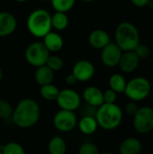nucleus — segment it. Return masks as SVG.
Returning a JSON list of instances; mask_svg holds the SVG:
<instances>
[{
	"label": "nucleus",
	"instance_id": "f257e3e1",
	"mask_svg": "<svg viewBox=\"0 0 153 154\" xmlns=\"http://www.w3.org/2000/svg\"><path fill=\"white\" fill-rule=\"evenodd\" d=\"M41 107L39 104L32 98L20 100L14 108L12 120L14 124L22 129L34 126L40 120Z\"/></svg>",
	"mask_w": 153,
	"mask_h": 154
},
{
	"label": "nucleus",
	"instance_id": "f03ea898",
	"mask_svg": "<svg viewBox=\"0 0 153 154\" xmlns=\"http://www.w3.org/2000/svg\"><path fill=\"white\" fill-rule=\"evenodd\" d=\"M115 44L124 51H134L141 42V36L137 27L130 22L120 23L115 32Z\"/></svg>",
	"mask_w": 153,
	"mask_h": 154
},
{
	"label": "nucleus",
	"instance_id": "7ed1b4c3",
	"mask_svg": "<svg viewBox=\"0 0 153 154\" xmlns=\"http://www.w3.org/2000/svg\"><path fill=\"white\" fill-rule=\"evenodd\" d=\"M95 117L98 126L106 131L116 129L123 121L124 113L121 107L115 104H103L97 107Z\"/></svg>",
	"mask_w": 153,
	"mask_h": 154
},
{
	"label": "nucleus",
	"instance_id": "20e7f679",
	"mask_svg": "<svg viewBox=\"0 0 153 154\" xmlns=\"http://www.w3.org/2000/svg\"><path fill=\"white\" fill-rule=\"evenodd\" d=\"M26 25L32 35L43 38L51 31V15L45 9H36L29 14Z\"/></svg>",
	"mask_w": 153,
	"mask_h": 154
},
{
	"label": "nucleus",
	"instance_id": "39448f33",
	"mask_svg": "<svg viewBox=\"0 0 153 154\" xmlns=\"http://www.w3.org/2000/svg\"><path fill=\"white\" fill-rule=\"evenodd\" d=\"M151 92V85L144 77H135L130 79L125 87L124 94L131 100L140 102L146 99Z\"/></svg>",
	"mask_w": 153,
	"mask_h": 154
},
{
	"label": "nucleus",
	"instance_id": "423d86ee",
	"mask_svg": "<svg viewBox=\"0 0 153 154\" xmlns=\"http://www.w3.org/2000/svg\"><path fill=\"white\" fill-rule=\"evenodd\" d=\"M50 55V51L41 42H34L31 43L25 50L26 61L35 68L45 65Z\"/></svg>",
	"mask_w": 153,
	"mask_h": 154
},
{
	"label": "nucleus",
	"instance_id": "0eeeda50",
	"mask_svg": "<svg viewBox=\"0 0 153 154\" xmlns=\"http://www.w3.org/2000/svg\"><path fill=\"white\" fill-rule=\"evenodd\" d=\"M134 130L141 134H147L153 131V108L148 106L139 107L133 116Z\"/></svg>",
	"mask_w": 153,
	"mask_h": 154
},
{
	"label": "nucleus",
	"instance_id": "6e6552de",
	"mask_svg": "<svg viewBox=\"0 0 153 154\" xmlns=\"http://www.w3.org/2000/svg\"><path fill=\"white\" fill-rule=\"evenodd\" d=\"M56 102L61 110L74 112L78 109L81 105V97L74 89L64 88L60 90Z\"/></svg>",
	"mask_w": 153,
	"mask_h": 154
},
{
	"label": "nucleus",
	"instance_id": "1a4fd4ad",
	"mask_svg": "<svg viewBox=\"0 0 153 154\" xmlns=\"http://www.w3.org/2000/svg\"><path fill=\"white\" fill-rule=\"evenodd\" d=\"M53 125L60 132H70L78 125V117L72 111L60 109L53 117Z\"/></svg>",
	"mask_w": 153,
	"mask_h": 154
},
{
	"label": "nucleus",
	"instance_id": "9d476101",
	"mask_svg": "<svg viewBox=\"0 0 153 154\" xmlns=\"http://www.w3.org/2000/svg\"><path fill=\"white\" fill-rule=\"evenodd\" d=\"M122 54V50L115 44V42H110L101 50V61L105 66L114 68L118 66Z\"/></svg>",
	"mask_w": 153,
	"mask_h": 154
},
{
	"label": "nucleus",
	"instance_id": "9b49d317",
	"mask_svg": "<svg viewBox=\"0 0 153 154\" xmlns=\"http://www.w3.org/2000/svg\"><path fill=\"white\" fill-rule=\"evenodd\" d=\"M96 69L94 64L87 60H80L75 63L72 69V74L76 77L78 81H89L95 75Z\"/></svg>",
	"mask_w": 153,
	"mask_h": 154
},
{
	"label": "nucleus",
	"instance_id": "f8f14e48",
	"mask_svg": "<svg viewBox=\"0 0 153 154\" xmlns=\"http://www.w3.org/2000/svg\"><path fill=\"white\" fill-rule=\"evenodd\" d=\"M140 59L134 52V51H124L122 54L118 66L124 73H132L138 68L140 64Z\"/></svg>",
	"mask_w": 153,
	"mask_h": 154
},
{
	"label": "nucleus",
	"instance_id": "ddd939ff",
	"mask_svg": "<svg viewBox=\"0 0 153 154\" xmlns=\"http://www.w3.org/2000/svg\"><path fill=\"white\" fill-rule=\"evenodd\" d=\"M82 97L85 102L89 106L94 108H97L104 104L103 91L95 86H89L86 88L83 91Z\"/></svg>",
	"mask_w": 153,
	"mask_h": 154
},
{
	"label": "nucleus",
	"instance_id": "4468645a",
	"mask_svg": "<svg viewBox=\"0 0 153 154\" xmlns=\"http://www.w3.org/2000/svg\"><path fill=\"white\" fill-rule=\"evenodd\" d=\"M15 17L9 12H0V37L11 35L16 29Z\"/></svg>",
	"mask_w": 153,
	"mask_h": 154
},
{
	"label": "nucleus",
	"instance_id": "2eb2a0df",
	"mask_svg": "<svg viewBox=\"0 0 153 154\" xmlns=\"http://www.w3.org/2000/svg\"><path fill=\"white\" fill-rule=\"evenodd\" d=\"M88 42L93 48L102 50L111 42V39L108 32L105 30L96 29L90 32L88 36Z\"/></svg>",
	"mask_w": 153,
	"mask_h": 154
},
{
	"label": "nucleus",
	"instance_id": "dca6fc26",
	"mask_svg": "<svg viewBox=\"0 0 153 154\" xmlns=\"http://www.w3.org/2000/svg\"><path fill=\"white\" fill-rule=\"evenodd\" d=\"M142 151L141 141L135 137H128L122 141L119 146L120 154H140Z\"/></svg>",
	"mask_w": 153,
	"mask_h": 154
},
{
	"label": "nucleus",
	"instance_id": "f3484780",
	"mask_svg": "<svg viewBox=\"0 0 153 154\" xmlns=\"http://www.w3.org/2000/svg\"><path fill=\"white\" fill-rule=\"evenodd\" d=\"M43 44L47 48V50L50 52H58L60 51L64 44L62 37L55 32H50L43 37Z\"/></svg>",
	"mask_w": 153,
	"mask_h": 154
},
{
	"label": "nucleus",
	"instance_id": "a211bd4d",
	"mask_svg": "<svg viewBox=\"0 0 153 154\" xmlns=\"http://www.w3.org/2000/svg\"><path fill=\"white\" fill-rule=\"evenodd\" d=\"M78 126L80 132L86 135L95 134L99 127L96 117L92 116H84L79 121H78Z\"/></svg>",
	"mask_w": 153,
	"mask_h": 154
},
{
	"label": "nucleus",
	"instance_id": "6ab92c4d",
	"mask_svg": "<svg viewBox=\"0 0 153 154\" xmlns=\"http://www.w3.org/2000/svg\"><path fill=\"white\" fill-rule=\"evenodd\" d=\"M34 79L36 83L41 87L51 84L54 79V72L46 65H43L36 69V71L34 73Z\"/></svg>",
	"mask_w": 153,
	"mask_h": 154
},
{
	"label": "nucleus",
	"instance_id": "aec40b11",
	"mask_svg": "<svg viewBox=\"0 0 153 154\" xmlns=\"http://www.w3.org/2000/svg\"><path fill=\"white\" fill-rule=\"evenodd\" d=\"M48 152L50 154H65L67 152V143L65 140L59 135L50 138L48 143Z\"/></svg>",
	"mask_w": 153,
	"mask_h": 154
},
{
	"label": "nucleus",
	"instance_id": "412c9836",
	"mask_svg": "<svg viewBox=\"0 0 153 154\" xmlns=\"http://www.w3.org/2000/svg\"><path fill=\"white\" fill-rule=\"evenodd\" d=\"M108 84H109L110 89L114 90L116 94H119V93L124 92L127 81L122 74L115 73L111 75V77L109 78Z\"/></svg>",
	"mask_w": 153,
	"mask_h": 154
},
{
	"label": "nucleus",
	"instance_id": "4be33fe9",
	"mask_svg": "<svg viewBox=\"0 0 153 154\" xmlns=\"http://www.w3.org/2000/svg\"><path fill=\"white\" fill-rule=\"evenodd\" d=\"M69 25V17L66 13L55 12L51 16V27L56 31H63Z\"/></svg>",
	"mask_w": 153,
	"mask_h": 154
},
{
	"label": "nucleus",
	"instance_id": "5701e85b",
	"mask_svg": "<svg viewBox=\"0 0 153 154\" xmlns=\"http://www.w3.org/2000/svg\"><path fill=\"white\" fill-rule=\"evenodd\" d=\"M59 93H60V89L52 83L41 86L40 89L41 97L47 101H56Z\"/></svg>",
	"mask_w": 153,
	"mask_h": 154
},
{
	"label": "nucleus",
	"instance_id": "b1692460",
	"mask_svg": "<svg viewBox=\"0 0 153 154\" xmlns=\"http://www.w3.org/2000/svg\"><path fill=\"white\" fill-rule=\"evenodd\" d=\"M50 2L56 12L67 13L73 8L76 0H50Z\"/></svg>",
	"mask_w": 153,
	"mask_h": 154
},
{
	"label": "nucleus",
	"instance_id": "393cba45",
	"mask_svg": "<svg viewBox=\"0 0 153 154\" xmlns=\"http://www.w3.org/2000/svg\"><path fill=\"white\" fill-rule=\"evenodd\" d=\"M1 147V146H0ZM2 154H25L23 147L15 142H10L1 147Z\"/></svg>",
	"mask_w": 153,
	"mask_h": 154
},
{
	"label": "nucleus",
	"instance_id": "a878e982",
	"mask_svg": "<svg viewBox=\"0 0 153 154\" xmlns=\"http://www.w3.org/2000/svg\"><path fill=\"white\" fill-rule=\"evenodd\" d=\"M14 107L11 103L5 99L0 98V119L5 120L12 117Z\"/></svg>",
	"mask_w": 153,
	"mask_h": 154
},
{
	"label": "nucleus",
	"instance_id": "bb28decb",
	"mask_svg": "<svg viewBox=\"0 0 153 154\" xmlns=\"http://www.w3.org/2000/svg\"><path fill=\"white\" fill-rule=\"evenodd\" d=\"M45 65L48 68H50L53 72H55V71L60 70L63 68L64 62L60 57H59L57 55H50Z\"/></svg>",
	"mask_w": 153,
	"mask_h": 154
},
{
	"label": "nucleus",
	"instance_id": "cd10ccee",
	"mask_svg": "<svg viewBox=\"0 0 153 154\" xmlns=\"http://www.w3.org/2000/svg\"><path fill=\"white\" fill-rule=\"evenodd\" d=\"M100 151L98 149V147L90 142H87L84 143L83 144H81V146L78 149V154H100Z\"/></svg>",
	"mask_w": 153,
	"mask_h": 154
},
{
	"label": "nucleus",
	"instance_id": "c85d7f7f",
	"mask_svg": "<svg viewBox=\"0 0 153 154\" xmlns=\"http://www.w3.org/2000/svg\"><path fill=\"white\" fill-rule=\"evenodd\" d=\"M134 52L136 53V55L138 56L140 60H144V59H147L151 55V49L146 44L140 42L138 46L135 48Z\"/></svg>",
	"mask_w": 153,
	"mask_h": 154
},
{
	"label": "nucleus",
	"instance_id": "c756f323",
	"mask_svg": "<svg viewBox=\"0 0 153 154\" xmlns=\"http://www.w3.org/2000/svg\"><path fill=\"white\" fill-rule=\"evenodd\" d=\"M103 98L105 104H115L117 98V94L109 88L103 92Z\"/></svg>",
	"mask_w": 153,
	"mask_h": 154
},
{
	"label": "nucleus",
	"instance_id": "7c9ffc66",
	"mask_svg": "<svg viewBox=\"0 0 153 154\" xmlns=\"http://www.w3.org/2000/svg\"><path fill=\"white\" fill-rule=\"evenodd\" d=\"M138 109H139V106L137 103L134 101L128 102L124 106V111L126 112V114H128L129 116H133L137 113Z\"/></svg>",
	"mask_w": 153,
	"mask_h": 154
},
{
	"label": "nucleus",
	"instance_id": "2f4dec72",
	"mask_svg": "<svg viewBox=\"0 0 153 154\" xmlns=\"http://www.w3.org/2000/svg\"><path fill=\"white\" fill-rule=\"evenodd\" d=\"M130 1L134 6H136L138 8H142V7H145L148 5L150 0H130Z\"/></svg>",
	"mask_w": 153,
	"mask_h": 154
},
{
	"label": "nucleus",
	"instance_id": "473e14b6",
	"mask_svg": "<svg viewBox=\"0 0 153 154\" xmlns=\"http://www.w3.org/2000/svg\"><path fill=\"white\" fill-rule=\"evenodd\" d=\"M65 81H66V83H67L68 85H74V84H76V83L78 82L76 77H75L72 73L67 75V77L65 78Z\"/></svg>",
	"mask_w": 153,
	"mask_h": 154
},
{
	"label": "nucleus",
	"instance_id": "72a5a7b5",
	"mask_svg": "<svg viewBox=\"0 0 153 154\" xmlns=\"http://www.w3.org/2000/svg\"><path fill=\"white\" fill-rule=\"evenodd\" d=\"M3 77H4V72H3V69L0 68V82L3 79Z\"/></svg>",
	"mask_w": 153,
	"mask_h": 154
},
{
	"label": "nucleus",
	"instance_id": "f704fd0d",
	"mask_svg": "<svg viewBox=\"0 0 153 154\" xmlns=\"http://www.w3.org/2000/svg\"><path fill=\"white\" fill-rule=\"evenodd\" d=\"M147 6H149L150 8H152L153 9V0H150V1H149V4H148Z\"/></svg>",
	"mask_w": 153,
	"mask_h": 154
},
{
	"label": "nucleus",
	"instance_id": "c9c22d12",
	"mask_svg": "<svg viewBox=\"0 0 153 154\" xmlns=\"http://www.w3.org/2000/svg\"><path fill=\"white\" fill-rule=\"evenodd\" d=\"M15 1H17V2H19V3H24V2H26V1H28V0H15Z\"/></svg>",
	"mask_w": 153,
	"mask_h": 154
},
{
	"label": "nucleus",
	"instance_id": "e433bc0d",
	"mask_svg": "<svg viewBox=\"0 0 153 154\" xmlns=\"http://www.w3.org/2000/svg\"><path fill=\"white\" fill-rule=\"evenodd\" d=\"M84 2H87V3H91V2H94L95 0H82Z\"/></svg>",
	"mask_w": 153,
	"mask_h": 154
},
{
	"label": "nucleus",
	"instance_id": "4c0bfd02",
	"mask_svg": "<svg viewBox=\"0 0 153 154\" xmlns=\"http://www.w3.org/2000/svg\"><path fill=\"white\" fill-rule=\"evenodd\" d=\"M100 154H113L112 152H103V153H100Z\"/></svg>",
	"mask_w": 153,
	"mask_h": 154
},
{
	"label": "nucleus",
	"instance_id": "58836bf2",
	"mask_svg": "<svg viewBox=\"0 0 153 154\" xmlns=\"http://www.w3.org/2000/svg\"><path fill=\"white\" fill-rule=\"evenodd\" d=\"M0 154H2V150H1V147H0Z\"/></svg>",
	"mask_w": 153,
	"mask_h": 154
},
{
	"label": "nucleus",
	"instance_id": "ea45409f",
	"mask_svg": "<svg viewBox=\"0 0 153 154\" xmlns=\"http://www.w3.org/2000/svg\"><path fill=\"white\" fill-rule=\"evenodd\" d=\"M40 1H46V0H40Z\"/></svg>",
	"mask_w": 153,
	"mask_h": 154
}]
</instances>
